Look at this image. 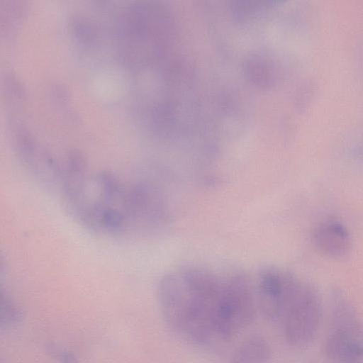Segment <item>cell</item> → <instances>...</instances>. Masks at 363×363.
Returning <instances> with one entry per match:
<instances>
[{"label":"cell","instance_id":"obj_1","mask_svg":"<svg viewBox=\"0 0 363 363\" xmlns=\"http://www.w3.org/2000/svg\"><path fill=\"white\" fill-rule=\"evenodd\" d=\"M169 28L165 9L153 1H135L124 7L116 24V46L121 62L140 70L160 57Z\"/></svg>","mask_w":363,"mask_h":363},{"label":"cell","instance_id":"obj_2","mask_svg":"<svg viewBox=\"0 0 363 363\" xmlns=\"http://www.w3.org/2000/svg\"><path fill=\"white\" fill-rule=\"evenodd\" d=\"M118 209L127 236L152 235L164 228L169 219L166 195L151 177L136 176L125 181Z\"/></svg>","mask_w":363,"mask_h":363},{"label":"cell","instance_id":"obj_3","mask_svg":"<svg viewBox=\"0 0 363 363\" xmlns=\"http://www.w3.org/2000/svg\"><path fill=\"white\" fill-rule=\"evenodd\" d=\"M282 315L286 341L296 347L311 345L318 333L322 305L316 291L289 272L282 285Z\"/></svg>","mask_w":363,"mask_h":363},{"label":"cell","instance_id":"obj_4","mask_svg":"<svg viewBox=\"0 0 363 363\" xmlns=\"http://www.w3.org/2000/svg\"><path fill=\"white\" fill-rule=\"evenodd\" d=\"M11 126L13 147L23 165L40 182L60 188L61 162L38 143L24 124L15 121Z\"/></svg>","mask_w":363,"mask_h":363},{"label":"cell","instance_id":"obj_5","mask_svg":"<svg viewBox=\"0 0 363 363\" xmlns=\"http://www.w3.org/2000/svg\"><path fill=\"white\" fill-rule=\"evenodd\" d=\"M157 300L165 323L171 329L182 332L189 313L191 298L178 268L160 279Z\"/></svg>","mask_w":363,"mask_h":363},{"label":"cell","instance_id":"obj_6","mask_svg":"<svg viewBox=\"0 0 363 363\" xmlns=\"http://www.w3.org/2000/svg\"><path fill=\"white\" fill-rule=\"evenodd\" d=\"M313 237L316 246L330 256H342L350 247V235L338 222L328 221L319 225L314 230Z\"/></svg>","mask_w":363,"mask_h":363},{"label":"cell","instance_id":"obj_7","mask_svg":"<svg viewBox=\"0 0 363 363\" xmlns=\"http://www.w3.org/2000/svg\"><path fill=\"white\" fill-rule=\"evenodd\" d=\"M271 347L262 336L247 337L235 352L231 363H266L271 357Z\"/></svg>","mask_w":363,"mask_h":363},{"label":"cell","instance_id":"obj_8","mask_svg":"<svg viewBox=\"0 0 363 363\" xmlns=\"http://www.w3.org/2000/svg\"><path fill=\"white\" fill-rule=\"evenodd\" d=\"M23 313L11 294L3 286L0 289V329L6 331L18 327Z\"/></svg>","mask_w":363,"mask_h":363},{"label":"cell","instance_id":"obj_9","mask_svg":"<svg viewBox=\"0 0 363 363\" xmlns=\"http://www.w3.org/2000/svg\"><path fill=\"white\" fill-rule=\"evenodd\" d=\"M70 28L74 39L82 45L92 47L98 40V28L95 23L83 14L71 18Z\"/></svg>","mask_w":363,"mask_h":363},{"label":"cell","instance_id":"obj_10","mask_svg":"<svg viewBox=\"0 0 363 363\" xmlns=\"http://www.w3.org/2000/svg\"><path fill=\"white\" fill-rule=\"evenodd\" d=\"M4 5H1V28L4 29L6 34L12 32V29L16 26L21 20L24 13V6L21 1H3Z\"/></svg>","mask_w":363,"mask_h":363},{"label":"cell","instance_id":"obj_11","mask_svg":"<svg viewBox=\"0 0 363 363\" xmlns=\"http://www.w3.org/2000/svg\"><path fill=\"white\" fill-rule=\"evenodd\" d=\"M246 69L250 79L256 84L263 86L272 84V68L264 60L260 58L250 60Z\"/></svg>","mask_w":363,"mask_h":363},{"label":"cell","instance_id":"obj_12","mask_svg":"<svg viewBox=\"0 0 363 363\" xmlns=\"http://www.w3.org/2000/svg\"><path fill=\"white\" fill-rule=\"evenodd\" d=\"M4 91L6 100L18 106L26 98L24 86L21 81L12 73H6L4 79Z\"/></svg>","mask_w":363,"mask_h":363},{"label":"cell","instance_id":"obj_13","mask_svg":"<svg viewBox=\"0 0 363 363\" xmlns=\"http://www.w3.org/2000/svg\"><path fill=\"white\" fill-rule=\"evenodd\" d=\"M45 350L49 356L57 363H79L76 354L68 349L55 342H48Z\"/></svg>","mask_w":363,"mask_h":363}]
</instances>
